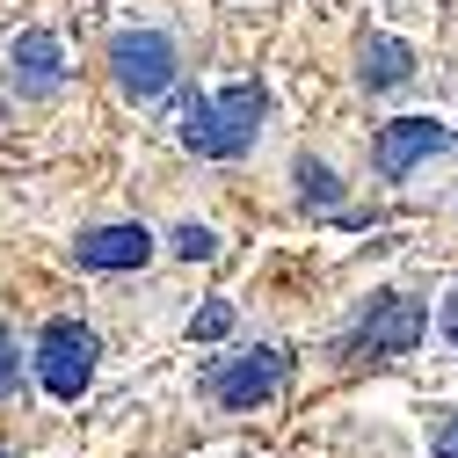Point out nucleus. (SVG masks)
Returning <instances> with one entry per match:
<instances>
[{
  "mask_svg": "<svg viewBox=\"0 0 458 458\" xmlns=\"http://www.w3.org/2000/svg\"><path fill=\"white\" fill-rule=\"evenodd\" d=\"M175 73H182V59H175V37L167 30H117L109 37V81H117V95L160 102L175 88Z\"/></svg>",
  "mask_w": 458,
  "mask_h": 458,
  "instance_id": "f03ea898",
  "label": "nucleus"
},
{
  "mask_svg": "<svg viewBox=\"0 0 458 458\" xmlns=\"http://www.w3.org/2000/svg\"><path fill=\"white\" fill-rule=\"evenodd\" d=\"M357 81H364V88H400V81H415V51L400 44V37H364V44H357Z\"/></svg>",
  "mask_w": 458,
  "mask_h": 458,
  "instance_id": "1a4fd4ad",
  "label": "nucleus"
},
{
  "mask_svg": "<svg viewBox=\"0 0 458 458\" xmlns=\"http://www.w3.org/2000/svg\"><path fill=\"white\" fill-rule=\"evenodd\" d=\"M284 386H292V357H284L276 342H262V350H241V357H218V364L204 371V393L218 400V408H233V415H248V408H262V400H276Z\"/></svg>",
  "mask_w": 458,
  "mask_h": 458,
  "instance_id": "7ed1b4c3",
  "label": "nucleus"
},
{
  "mask_svg": "<svg viewBox=\"0 0 458 458\" xmlns=\"http://www.w3.org/2000/svg\"><path fill=\"white\" fill-rule=\"evenodd\" d=\"M422 327H429L422 299H408V292H378L371 313H364L350 335H342V350H350V357H378V364H393V357H415Z\"/></svg>",
  "mask_w": 458,
  "mask_h": 458,
  "instance_id": "20e7f679",
  "label": "nucleus"
},
{
  "mask_svg": "<svg viewBox=\"0 0 458 458\" xmlns=\"http://www.w3.org/2000/svg\"><path fill=\"white\" fill-rule=\"evenodd\" d=\"M175 255L182 262H211L218 255V233H211V225H175Z\"/></svg>",
  "mask_w": 458,
  "mask_h": 458,
  "instance_id": "9b49d317",
  "label": "nucleus"
},
{
  "mask_svg": "<svg viewBox=\"0 0 458 458\" xmlns=\"http://www.w3.org/2000/svg\"><path fill=\"white\" fill-rule=\"evenodd\" d=\"M444 342H451V350H458V292L444 299Z\"/></svg>",
  "mask_w": 458,
  "mask_h": 458,
  "instance_id": "2eb2a0df",
  "label": "nucleus"
},
{
  "mask_svg": "<svg viewBox=\"0 0 458 458\" xmlns=\"http://www.w3.org/2000/svg\"><path fill=\"white\" fill-rule=\"evenodd\" d=\"M95 357H102V342L81 320H44V335H37V378H44L51 400H81L95 386Z\"/></svg>",
  "mask_w": 458,
  "mask_h": 458,
  "instance_id": "39448f33",
  "label": "nucleus"
},
{
  "mask_svg": "<svg viewBox=\"0 0 458 458\" xmlns=\"http://www.w3.org/2000/svg\"><path fill=\"white\" fill-rule=\"evenodd\" d=\"M262 117H269L262 81H241L225 95H182V146L204 160H241L262 139Z\"/></svg>",
  "mask_w": 458,
  "mask_h": 458,
  "instance_id": "f257e3e1",
  "label": "nucleus"
},
{
  "mask_svg": "<svg viewBox=\"0 0 458 458\" xmlns=\"http://www.w3.org/2000/svg\"><path fill=\"white\" fill-rule=\"evenodd\" d=\"M444 146H451V124H437V117H393V124H378V139H371L378 182H408L415 160H429Z\"/></svg>",
  "mask_w": 458,
  "mask_h": 458,
  "instance_id": "423d86ee",
  "label": "nucleus"
},
{
  "mask_svg": "<svg viewBox=\"0 0 458 458\" xmlns=\"http://www.w3.org/2000/svg\"><path fill=\"white\" fill-rule=\"evenodd\" d=\"M225 327H233V306H225V299H211L204 313H190V342H218Z\"/></svg>",
  "mask_w": 458,
  "mask_h": 458,
  "instance_id": "f8f14e48",
  "label": "nucleus"
},
{
  "mask_svg": "<svg viewBox=\"0 0 458 458\" xmlns=\"http://www.w3.org/2000/svg\"><path fill=\"white\" fill-rule=\"evenodd\" d=\"M437 458H458V415H451V422L437 429Z\"/></svg>",
  "mask_w": 458,
  "mask_h": 458,
  "instance_id": "4468645a",
  "label": "nucleus"
},
{
  "mask_svg": "<svg viewBox=\"0 0 458 458\" xmlns=\"http://www.w3.org/2000/svg\"><path fill=\"white\" fill-rule=\"evenodd\" d=\"M299 204H306V211H342V182H335V167L313 160V153L299 160Z\"/></svg>",
  "mask_w": 458,
  "mask_h": 458,
  "instance_id": "9d476101",
  "label": "nucleus"
},
{
  "mask_svg": "<svg viewBox=\"0 0 458 458\" xmlns=\"http://www.w3.org/2000/svg\"><path fill=\"white\" fill-rule=\"evenodd\" d=\"M15 386H22V350H15V335L0 327V400H8Z\"/></svg>",
  "mask_w": 458,
  "mask_h": 458,
  "instance_id": "ddd939ff",
  "label": "nucleus"
},
{
  "mask_svg": "<svg viewBox=\"0 0 458 458\" xmlns=\"http://www.w3.org/2000/svg\"><path fill=\"white\" fill-rule=\"evenodd\" d=\"M8 88L22 102H51V95L66 88V44L51 37V30H22L8 44Z\"/></svg>",
  "mask_w": 458,
  "mask_h": 458,
  "instance_id": "0eeeda50",
  "label": "nucleus"
},
{
  "mask_svg": "<svg viewBox=\"0 0 458 458\" xmlns=\"http://www.w3.org/2000/svg\"><path fill=\"white\" fill-rule=\"evenodd\" d=\"M73 262H81V269H146V262H153V233H146L139 218L95 225V233L73 241Z\"/></svg>",
  "mask_w": 458,
  "mask_h": 458,
  "instance_id": "6e6552de",
  "label": "nucleus"
}]
</instances>
